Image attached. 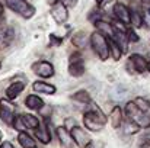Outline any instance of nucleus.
<instances>
[{"instance_id":"nucleus-32","label":"nucleus","mask_w":150,"mask_h":148,"mask_svg":"<svg viewBox=\"0 0 150 148\" xmlns=\"http://www.w3.org/2000/svg\"><path fill=\"white\" fill-rule=\"evenodd\" d=\"M105 1H106V0H96V4H98V6H103Z\"/></svg>"},{"instance_id":"nucleus-30","label":"nucleus","mask_w":150,"mask_h":148,"mask_svg":"<svg viewBox=\"0 0 150 148\" xmlns=\"http://www.w3.org/2000/svg\"><path fill=\"white\" fill-rule=\"evenodd\" d=\"M66 6H69V7H74L76 4H77V0H61Z\"/></svg>"},{"instance_id":"nucleus-21","label":"nucleus","mask_w":150,"mask_h":148,"mask_svg":"<svg viewBox=\"0 0 150 148\" xmlns=\"http://www.w3.org/2000/svg\"><path fill=\"white\" fill-rule=\"evenodd\" d=\"M108 42H109V49H111V54H112L114 60H120V57L122 55V49L120 48V45L112 38H108Z\"/></svg>"},{"instance_id":"nucleus-25","label":"nucleus","mask_w":150,"mask_h":148,"mask_svg":"<svg viewBox=\"0 0 150 148\" xmlns=\"http://www.w3.org/2000/svg\"><path fill=\"white\" fill-rule=\"evenodd\" d=\"M136 103H137V106L142 109V110H144V112H147V113H150V103L146 100V99L143 97H137L136 100H134Z\"/></svg>"},{"instance_id":"nucleus-10","label":"nucleus","mask_w":150,"mask_h":148,"mask_svg":"<svg viewBox=\"0 0 150 148\" xmlns=\"http://www.w3.org/2000/svg\"><path fill=\"white\" fill-rule=\"evenodd\" d=\"M32 68H34V73H37L40 77L47 79V77H52L54 76V67L48 61H40V62L34 64Z\"/></svg>"},{"instance_id":"nucleus-11","label":"nucleus","mask_w":150,"mask_h":148,"mask_svg":"<svg viewBox=\"0 0 150 148\" xmlns=\"http://www.w3.org/2000/svg\"><path fill=\"white\" fill-rule=\"evenodd\" d=\"M70 134H71V137H73V140H74L76 145H79V147H86V145L91 142L89 135H88V134H86L82 128H79V126L71 128Z\"/></svg>"},{"instance_id":"nucleus-9","label":"nucleus","mask_w":150,"mask_h":148,"mask_svg":"<svg viewBox=\"0 0 150 148\" xmlns=\"http://www.w3.org/2000/svg\"><path fill=\"white\" fill-rule=\"evenodd\" d=\"M112 39L120 45V48L122 49V52L127 51V45H128V34L125 31H122V28L114 25V35H112Z\"/></svg>"},{"instance_id":"nucleus-28","label":"nucleus","mask_w":150,"mask_h":148,"mask_svg":"<svg viewBox=\"0 0 150 148\" xmlns=\"http://www.w3.org/2000/svg\"><path fill=\"white\" fill-rule=\"evenodd\" d=\"M85 148H103V142L102 141H91Z\"/></svg>"},{"instance_id":"nucleus-26","label":"nucleus","mask_w":150,"mask_h":148,"mask_svg":"<svg viewBox=\"0 0 150 148\" xmlns=\"http://www.w3.org/2000/svg\"><path fill=\"white\" fill-rule=\"evenodd\" d=\"M74 100H79V102H83V103H89L91 102V97H89V95H88V92H77L74 96H73Z\"/></svg>"},{"instance_id":"nucleus-3","label":"nucleus","mask_w":150,"mask_h":148,"mask_svg":"<svg viewBox=\"0 0 150 148\" xmlns=\"http://www.w3.org/2000/svg\"><path fill=\"white\" fill-rule=\"evenodd\" d=\"M105 116L102 115L99 109H93V110H89L85 113L83 116V122H85V126L89 129V131H100L105 125Z\"/></svg>"},{"instance_id":"nucleus-2","label":"nucleus","mask_w":150,"mask_h":148,"mask_svg":"<svg viewBox=\"0 0 150 148\" xmlns=\"http://www.w3.org/2000/svg\"><path fill=\"white\" fill-rule=\"evenodd\" d=\"M91 44H92V48L96 52V55L99 57V60L105 61L108 60L109 54H111V49H109V42L108 39L103 36L102 32H93L91 35Z\"/></svg>"},{"instance_id":"nucleus-17","label":"nucleus","mask_w":150,"mask_h":148,"mask_svg":"<svg viewBox=\"0 0 150 148\" xmlns=\"http://www.w3.org/2000/svg\"><path fill=\"white\" fill-rule=\"evenodd\" d=\"M21 121H22V125H23L25 128H31V129L40 128V121H38V118L34 116V115H29V113L22 115V116H21Z\"/></svg>"},{"instance_id":"nucleus-1","label":"nucleus","mask_w":150,"mask_h":148,"mask_svg":"<svg viewBox=\"0 0 150 148\" xmlns=\"http://www.w3.org/2000/svg\"><path fill=\"white\" fill-rule=\"evenodd\" d=\"M125 113L131 122L139 125L140 128H150V113L142 110L136 102H128L125 106Z\"/></svg>"},{"instance_id":"nucleus-6","label":"nucleus","mask_w":150,"mask_h":148,"mask_svg":"<svg viewBox=\"0 0 150 148\" xmlns=\"http://www.w3.org/2000/svg\"><path fill=\"white\" fill-rule=\"evenodd\" d=\"M0 118L6 125H13L16 118H15V109L7 100H0Z\"/></svg>"},{"instance_id":"nucleus-36","label":"nucleus","mask_w":150,"mask_h":148,"mask_svg":"<svg viewBox=\"0 0 150 148\" xmlns=\"http://www.w3.org/2000/svg\"><path fill=\"white\" fill-rule=\"evenodd\" d=\"M0 137H1V134H0Z\"/></svg>"},{"instance_id":"nucleus-33","label":"nucleus","mask_w":150,"mask_h":148,"mask_svg":"<svg viewBox=\"0 0 150 148\" xmlns=\"http://www.w3.org/2000/svg\"><path fill=\"white\" fill-rule=\"evenodd\" d=\"M149 71H150V61H149Z\"/></svg>"},{"instance_id":"nucleus-35","label":"nucleus","mask_w":150,"mask_h":148,"mask_svg":"<svg viewBox=\"0 0 150 148\" xmlns=\"http://www.w3.org/2000/svg\"><path fill=\"white\" fill-rule=\"evenodd\" d=\"M128 1H133V0H128Z\"/></svg>"},{"instance_id":"nucleus-13","label":"nucleus","mask_w":150,"mask_h":148,"mask_svg":"<svg viewBox=\"0 0 150 148\" xmlns=\"http://www.w3.org/2000/svg\"><path fill=\"white\" fill-rule=\"evenodd\" d=\"M57 135H58V140H60L61 145H64L66 148H73V144H76L73 137H71V134L64 126L57 128Z\"/></svg>"},{"instance_id":"nucleus-22","label":"nucleus","mask_w":150,"mask_h":148,"mask_svg":"<svg viewBox=\"0 0 150 148\" xmlns=\"http://www.w3.org/2000/svg\"><path fill=\"white\" fill-rule=\"evenodd\" d=\"M71 42H73L76 47H83V45L86 44V36H85V34H83V32H77L76 35H73Z\"/></svg>"},{"instance_id":"nucleus-14","label":"nucleus","mask_w":150,"mask_h":148,"mask_svg":"<svg viewBox=\"0 0 150 148\" xmlns=\"http://www.w3.org/2000/svg\"><path fill=\"white\" fill-rule=\"evenodd\" d=\"M23 89H25V81H15V83H12L6 89V95H7V97L12 100V99L18 97L23 92Z\"/></svg>"},{"instance_id":"nucleus-34","label":"nucleus","mask_w":150,"mask_h":148,"mask_svg":"<svg viewBox=\"0 0 150 148\" xmlns=\"http://www.w3.org/2000/svg\"><path fill=\"white\" fill-rule=\"evenodd\" d=\"M0 67H1V62H0Z\"/></svg>"},{"instance_id":"nucleus-12","label":"nucleus","mask_w":150,"mask_h":148,"mask_svg":"<svg viewBox=\"0 0 150 148\" xmlns=\"http://www.w3.org/2000/svg\"><path fill=\"white\" fill-rule=\"evenodd\" d=\"M130 62L137 73H144L146 70H149V62L144 60V57H142L139 54H133L130 57Z\"/></svg>"},{"instance_id":"nucleus-31","label":"nucleus","mask_w":150,"mask_h":148,"mask_svg":"<svg viewBox=\"0 0 150 148\" xmlns=\"http://www.w3.org/2000/svg\"><path fill=\"white\" fill-rule=\"evenodd\" d=\"M0 148H13V145H12L9 141H4V142L1 144V147H0Z\"/></svg>"},{"instance_id":"nucleus-7","label":"nucleus","mask_w":150,"mask_h":148,"mask_svg":"<svg viewBox=\"0 0 150 148\" xmlns=\"http://www.w3.org/2000/svg\"><path fill=\"white\" fill-rule=\"evenodd\" d=\"M51 16L57 23H64L69 19V12L63 1H57L51 6Z\"/></svg>"},{"instance_id":"nucleus-27","label":"nucleus","mask_w":150,"mask_h":148,"mask_svg":"<svg viewBox=\"0 0 150 148\" xmlns=\"http://www.w3.org/2000/svg\"><path fill=\"white\" fill-rule=\"evenodd\" d=\"M150 145V134H146L144 137L140 138V147L142 148H146Z\"/></svg>"},{"instance_id":"nucleus-4","label":"nucleus","mask_w":150,"mask_h":148,"mask_svg":"<svg viewBox=\"0 0 150 148\" xmlns=\"http://www.w3.org/2000/svg\"><path fill=\"white\" fill-rule=\"evenodd\" d=\"M6 4L10 10L21 15L25 19H29L35 15V7L31 6L26 0H6Z\"/></svg>"},{"instance_id":"nucleus-15","label":"nucleus","mask_w":150,"mask_h":148,"mask_svg":"<svg viewBox=\"0 0 150 148\" xmlns=\"http://www.w3.org/2000/svg\"><path fill=\"white\" fill-rule=\"evenodd\" d=\"M32 87L38 93H44V95H54L55 93V87L52 84L45 83V81H35Z\"/></svg>"},{"instance_id":"nucleus-20","label":"nucleus","mask_w":150,"mask_h":148,"mask_svg":"<svg viewBox=\"0 0 150 148\" xmlns=\"http://www.w3.org/2000/svg\"><path fill=\"white\" fill-rule=\"evenodd\" d=\"M121 123H122V112L120 106H115L111 110V125L112 128H120Z\"/></svg>"},{"instance_id":"nucleus-19","label":"nucleus","mask_w":150,"mask_h":148,"mask_svg":"<svg viewBox=\"0 0 150 148\" xmlns=\"http://www.w3.org/2000/svg\"><path fill=\"white\" fill-rule=\"evenodd\" d=\"M18 141L22 145V148H37V142L35 140H32L31 135H28L26 132H21L18 135Z\"/></svg>"},{"instance_id":"nucleus-18","label":"nucleus","mask_w":150,"mask_h":148,"mask_svg":"<svg viewBox=\"0 0 150 148\" xmlns=\"http://www.w3.org/2000/svg\"><path fill=\"white\" fill-rule=\"evenodd\" d=\"M25 103H26V106H28L29 109H32V110H40V109L44 107V100L41 97H38V96H35V95L28 96L26 100H25Z\"/></svg>"},{"instance_id":"nucleus-8","label":"nucleus","mask_w":150,"mask_h":148,"mask_svg":"<svg viewBox=\"0 0 150 148\" xmlns=\"http://www.w3.org/2000/svg\"><path fill=\"white\" fill-rule=\"evenodd\" d=\"M114 13H115L117 19H118L121 23H124V25H130V23H131V12H130V9H128L125 4H122V3H115V4H114Z\"/></svg>"},{"instance_id":"nucleus-16","label":"nucleus","mask_w":150,"mask_h":148,"mask_svg":"<svg viewBox=\"0 0 150 148\" xmlns=\"http://www.w3.org/2000/svg\"><path fill=\"white\" fill-rule=\"evenodd\" d=\"M35 135H37V138L42 142V144H48L51 141V135H50V129H48V123H47V121H45V123L41 126V128H38L37 131H35Z\"/></svg>"},{"instance_id":"nucleus-24","label":"nucleus","mask_w":150,"mask_h":148,"mask_svg":"<svg viewBox=\"0 0 150 148\" xmlns=\"http://www.w3.org/2000/svg\"><path fill=\"white\" fill-rule=\"evenodd\" d=\"M139 128H140L139 125H136L134 122H131V121L128 119V122L124 125V132H125V134H136V132L139 131Z\"/></svg>"},{"instance_id":"nucleus-5","label":"nucleus","mask_w":150,"mask_h":148,"mask_svg":"<svg viewBox=\"0 0 150 148\" xmlns=\"http://www.w3.org/2000/svg\"><path fill=\"white\" fill-rule=\"evenodd\" d=\"M69 73L73 77H80L85 73V62H83V57L80 52H74L70 55L69 60Z\"/></svg>"},{"instance_id":"nucleus-29","label":"nucleus","mask_w":150,"mask_h":148,"mask_svg":"<svg viewBox=\"0 0 150 148\" xmlns=\"http://www.w3.org/2000/svg\"><path fill=\"white\" fill-rule=\"evenodd\" d=\"M127 34H128V39H130V41H133V42H137V41H139V36L136 35V32H134L133 29H130Z\"/></svg>"},{"instance_id":"nucleus-23","label":"nucleus","mask_w":150,"mask_h":148,"mask_svg":"<svg viewBox=\"0 0 150 148\" xmlns=\"http://www.w3.org/2000/svg\"><path fill=\"white\" fill-rule=\"evenodd\" d=\"M131 23L136 26V28H140L143 25V16L139 13V12H131Z\"/></svg>"}]
</instances>
